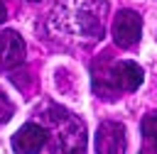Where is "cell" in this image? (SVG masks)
<instances>
[{"mask_svg":"<svg viewBox=\"0 0 157 154\" xmlns=\"http://www.w3.org/2000/svg\"><path fill=\"white\" fill-rule=\"evenodd\" d=\"M105 0H56L49 27L74 44H93L105 32Z\"/></svg>","mask_w":157,"mask_h":154,"instance_id":"cell-1","label":"cell"},{"mask_svg":"<svg viewBox=\"0 0 157 154\" xmlns=\"http://www.w3.org/2000/svg\"><path fill=\"white\" fill-rule=\"evenodd\" d=\"M42 127L47 132V147L52 154H83L86 125L61 105H47L42 112Z\"/></svg>","mask_w":157,"mask_h":154,"instance_id":"cell-2","label":"cell"},{"mask_svg":"<svg viewBox=\"0 0 157 154\" xmlns=\"http://www.w3.org/2000/svg\"><path fill=\"white\" fill-rule=\"evenodd\" d=\"M142 76L145 73L135 61H115V64H108L103 71L96 68L93 88L103 98H113L120 90H137L142 83Z\"/></svg>","mask_w":157,"mask_h":154,"instance_id":"cell-3","label":"cell"},{"mask_svg":"<svg viewBox=\"0 0 157 154\" xmlns=\"http://www.w3.org/2000/svg\"><path fill=\"white\" fill-rule=\"evenodd\" d=\"M142 34V20L135 10H120L113 20V42L123 49H130L137 44Z\"/></svg>","mask_w":157,"mask_h":154,"instance_id":"cell-4","label":"cell"},{"mask_svg":"<svg viewBox=\"0 0 157 154\" xmlns=\"http://www.w3.org/2000/svg\"><path fill=\"white\" fill-rule=\"evenodd\" d=\"M128 137L120 122L105 120L96 130V154H125Z\"/></svg>","mask_w":157,"mask_h":154,"instance_id":"cell-5","label":"cell"},{"mask_svg":"<svg viewBox=\"0 0 157 154\" xmlns=\"http://www.w3.org/2000/svg\"><path fill=\"white\" fill-rule=\"evenodd\" d=\"M44 144H47V132L37 122H27L12 134V149L17 154H37Z\"/></svg>","mask_w":157,"mask_h":154,"instance_id":"cell-6","label":"cell"},{"mask_svg":"<svg viewBox=\"0 0 157 154\" xmlns=\"http://www.w3.org/2000/svg\"><path fill=\"white\" fill-rule=\"evenodd\" d=\"M25 61V42L15 29L0 32V68H15Z\"/></svg>","mask_w":157,"mask_h":154,"instance_id":"cell-7","label":"cell"},{"mask_svg":"<svg viewBox=\"0 0 157 154\" xmlns=\"http://www.w3.org/2000/svg\"><path fill=\"white\" fill-rule=\"evenodd\" d=\"M142 137L150 144V154H157V112L142 117Z\"/></svg>","mask_w":157,"mask_h":154,"instance_id":"cell-8","label":"cell"},{"mask_svg":"<svg viewBox=\"0 0 157 154\" xmlns=\"http://www.w3.org/2000/svg\"><path fill=\"white\" fill-rule=\"evenodd\" d=\"M12 112H15V105H12V100L7 98V93L0 88V125L7 122V120L12 117Z\"/></svg>","mask_w":157,"mask_h":154,"instance_id":"cell-9","label":"cell"},{"mask_svg":"<svg viewBox=\"0 0 157 154\" xmlns=\"http://www.w3.org/2000/svg\"><path fill=\"white\" fill-rule=\"evenodd\" d=\"M5 17H7V10H5V5H2V0H0V22H5Z\"/></svg>","mask_w":157,"mask_h":154,"instance_id":"cell-10","label":"cell"},{"mask_svg":"<svg viewBox=\"0 0 157 154\" xmlns=\"http://www.w3.org/2000/svg\"><path fill=\"white\" fill-rule=\"evenodd\" d=\"M34 2H37V0H34Z\"/></svg>","mask_w":157,"mask_h":154,"instance_id":"cell-11","label":"cell"}]
</instances>
